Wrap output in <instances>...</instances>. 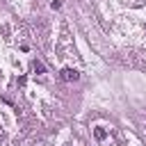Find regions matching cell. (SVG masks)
<instances>
[{"label":"cell","mask_w":146,"mask_h":146,"mask_svg":"<svg viewBox=\"0 0 146 146\" xmlns=\"http://www.w3.org/2000/svg\"><path fill=\"white\" fill-rule=\"evenodd\" d=\"M32 68H34L36 73H46V68H43V64H41V62H32Z\"/></svg>","instance_id":"cell-2"},{"label":"cell","mask_w":146,"mask_h":146,"mask_svg":"<svg viewBox=\"0 0 146 146\" xmlns=\"http://www.w3.org/2000/svg\"><path fill=\"white\" fill-rule=\"evenodd\" d=\"M59 78H62L64 82H75V80L80 78V73H78L75 68H62V71H59Z\"/></svg>","instance_id":"cell-1"},{"label":"cell","mask_w":146,"mask_h":146,"mask_svg":"<svg viewBox=\"0 0 146 146\" xmlns=\"http://www.w3.org/2000/svg\"><path fill=\"white\" fill-rule=\"evenodd\" d=\"M96 137H98V139H105V130H103V128H96Z\"/></svg>","instance_id":"cell-3"}]
</instances>
